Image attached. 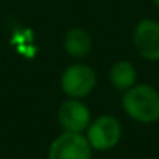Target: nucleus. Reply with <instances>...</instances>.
I'll use <instances>...</instances> for the list:
<instances>
[{"label":"nucleus","mask_w":159,"mask_h":159,"mask_svg":"<svg viewBox=\"0 0 159 159\" xmlns=\"http://www.w3.org/2000/svg\"><path fill=\"white\" fill-rule=\"evenodd\" d=\"M48 159H92V147L86 134L64 131L50 143Z\"/></svg>","instance_id":"4"},{"label":"nucleus","mask_w":159,"mask_h":159,"mask_svg":"<svg viewBox=\"0 0 159 159\" xmlns=\"http://www.w3.org/2000/svg\"><path fill=\"white\" fill-rule=\"evenodd\" d=\"M122 106L136 122L154 123L159 120V92L150 84H134L125 91Z\"/></svg>","instance_id":"1"},{"label":"nucleus","mask_w":159,"mask_h":159,"mask_svg":"<svg viewBox=\"0 0 159 159\" xmlns=\"http://www.w3.org/2000/svg\"><path fill=\"white\" fill-rule=\"evenodd\" d=\"M64 48L73 58H84L92 50V38L84 28H70L64 36Z\"/></svg>","instance_id":"7"},{"label":"nucleus","mask_w":159,"mask_h":159,"mask_svg":"<svg viewBox=\"0 0 159 159\" xmlns=\"http://www.w3.org/2000/svg\"><path fill=\"white\" fill-rule=\"evenodd\" d=\"M133 44L147 61H159V22L142 19L133 31Z\"/></svg>","instance_id":"5"},{"label":"nucleus","mask_w":159,"mask_h":159,"mask_svg":"<svg viewBox=\"0 0 159 159\" xmlns=\"http://www.w3.org/2000/svg\"><path fill=\"white\" fill-rule=\"evenodd\" d=\"M137 72L133 62L129 61H117L112 64L109 70V81L117 91H128L136 84Z\"/></svg>","instance_id":"8"},{"label":"nucleus","mask_w":159,"mask_h":159,"mask_svg":"<svg viewBox=\"0 0 159 159\" xmlns=\"http://www.w3.org/2000/svg\"><path fill=\"white\" fill-rule=\"evenodd\" d=\"M59 83L67 97L78 100L94 91L97 84V75L94 69L86 64H72L62 72Z\"/></svg>","instance_id":"2"},{"label":"nucleus","mask_w":159,"mask_h":159,"mask_svg":"<svg viewBox=\"0 0 159 159\" xmlns=\"http://www.w3.org/2000/svg\"><path fill=\"white\" fill-rule=\"evenodd\" d=\"M153 3H154V5H156V7L159 8V0H153Z\"/></svg>","instance_id":"9"},{"label":"nucleus","mask_w":159,"mask_h":159,"mask_svg":"<svg viewBox=\"0 0 159 159\" xmlns=\"http://www.w3.org/2000/svg\"><path fill=\"white\" fill-rule=\"evenodd\" d=\"M86 137L92 150L108 151L114 148L122 137V123L114 116H100L91 122L86 129Z\"/></svg>","instance_id":"3"},{"label":"nucleus","mask_w":159,"mask_h":159,"mask_svg":"<svg viewBox=\"0 0 159 159\" xmlns=\"http://www.w3.org/2000/svg\"><path fill=\"white\" fill-rule=\"evenodd\" d=\"M89 108L76 98L66 100L58 108V123L67 133H84L91 125Z\"/></svg>","instance_id":"6"}]
</instances>
